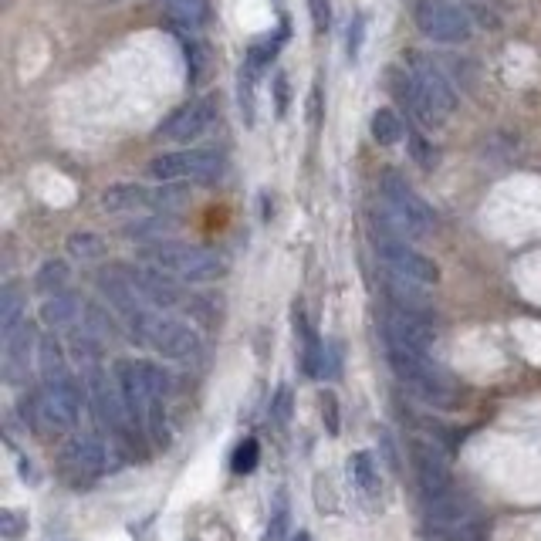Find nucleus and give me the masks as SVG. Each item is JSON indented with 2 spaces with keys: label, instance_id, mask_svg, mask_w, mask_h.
Here are the masks:
<instances>
[{
  "label": "nucleus",
  "instance_id": "nucleus-2",
  "mask_svg": "<svg viewBox=\"0 0 541 541\" xmlns=\"http://www.w3.org/2000/svg\"><path fill=\"white\" fill-rule=\"evenodd\" d=\"M139 261L153 264V268L173 274L180 281H193V285H203V281H217L227 274V261L217 251L203 244H183V241H159V244H146L139 251Z\"/></svg>",
  "mask_w": 541,
  "mask_h": 541
},
{
  "label": "nucleus",
  "instance_id": "nucleus-33",
  "mask_svg": "<svg viewBox=\"0 0 541 541\" xmlns=\"http://www.w3.org/2000/svg\"><path fill=\"white\" fill-rule=\"evenodd\" d=\"M264 541H288V498L278 494V504H274V514L264 528Z\"/></svg>",
  "mask_w": 541,
  "mask_h": 541
},
{
  "label": "nucleus",
  "instance_id": "nucleus-35",
  "mask_svg": "<svg viewBox=\"0 0 541 541\" xmlns=\"http://www.w3.org/2000/svg\"><path fill=\"white\" fill-rule=\"evenodd\" d=\"M24 531H28V514H24V511H14V508L0 511V535H4L7 541L21 538Z\"/></svg>",
  "mask_w": 541,
  "mask_h": 541
},
{
  "label": "nucleus",
  "instance_id": "nucleus-38",
  "mask_svg": "<svg viewBox=\"0 0 541 541\" xmlns=\"http://www.w3.org/2000/svg\"><path fill=\"white\" fill-rule=\"evenodd\" d=\"M241 112H244V122L247 126H254V75L244 72L241 68Z\"/></svg>",
  "mask_w": 541,
  "mask_h": 541
},
{
  "label": "nucleus",
  "instance_id": "nucleus-37",
  "mask_svg": "<svg viewBox=\"0 0 541 541\" xmlns=\"http://www.w3.org/2000/svg\"><path fill=\"white\" fill-rule=\"evenodd\" d=\"M308 14H312L315 34H325L332 28V4H328V0H308Z\"/></svg>",
  "mask_w": 541,
  "mask_h": 541
},
{
  "label": "nucleus",
  "instance_id": "nucleus-27",
  "mask_svg": "<svg viewBox=\"0 0 541 541\" xmlns=\"http://www.w3.org/2000/svg\"><path fill=\"white\" fill-rule=\"evenodd\" d=\"M369 132L379 146H396L399 139L406 136V126L403 119L393 112V109H376L372 112V122H369Z\"/></svg>",
  "mask_w": 541,
  "mask_h": 541
},
{
  "label": "nucleus",
  "instance_id": "nucleus-22",
  "mask_svg": "<svg viewBox=\"0 0 541 541\" xmlns=\"http://www.w3.org/2000/svg\"><path fill=\"white\" fill-rule=\"evenodd\" d=\"M24 322H28V301L14 285H4L0 291V335L11 339Z\"/></svg>",
  "mask_w": 541,
  "mask_h": 541
},
{
  "label": "nucleus",
  "instance_id": "nucleus-15",
  "mask_svg": "<svg viewBox=\"0 0 541 541\" xmlns=\"http://www.w3.org/2000/svg\"><path fill=\"white\" fill-rule=\"evenodd\" d=\"M376 224L383 234L379 237H386V241H423V237H430L433 234V227L423 224L420 217H413L410 210H403V207H396V203H389L383 200V207L376 210Z\"/></svg>",
  "mask_w": 541,
  "mask_h": 541
},
{
  "label": "nucleus",
  "instance_id": "nucleus-36",
  "mask_svg": "<svg viewBox=\"0 0 541 541\" xmlns=\"http://www.w3.org/2000/svg\"><path fill=\"white\" fill-rule=\"evenodd\" d=\"M85 312H88V315H85V328H88V332H92V335H99L102 342H105V339H112V335H115V325H112V318L105 315L102 308H95V305H88Z\"/></svg>",
  "mask_w": 541,
  "mask_h": 541
},
{
  "label": "nucleus",
  "instance_id": "nucleus-19",
  "mask_svg": "<svg viewBox=\"0 0 541 541\" xmlns=\"http://www.w3.org/2000/svg\"><path fill=\"white\" fill-rule=\"evenodd\" d=\"M383 200L396 203V207H403V210H410V214H413V217H420L427 227H437V217H433L430 203L423 200L420 193H416L413 186L406 183L399 173H393V170H389V173L383 176Z\"/></svg>",
  "mask_w": 541,
  "mask_h": 541
},
{
  "label": "nucleus",
  "instance_id": "nucleus-41",
  "mask_svg": "<svg viewBox=\"0 0 541 541\" xmlns=\"http://www.w3.org/2000/svg\"><path fill=\"white\" fill-rule=\"evenodd\" d=\"M288 99H291V92H288V75H285V72H278V75H274V105H278V115H285V112H288Z\"/></svg>",
  "mask_w": 541,
  "mask_h": 541
},
{
  "label": "nucleus",
  "instance_id": "nucleus-5",
  "mask_svg": "<svg viewBox=\"0 0 541 541\" xmlns=\"http://www.w3.org/2000/svg\"><path fill=\"white\" fill-rule=\"evenodd\" d=\"M224 173V156L217 149H176V153H159L149 159L146 176L153 183H210Z\"/></svg>",
  "mask_w": 541,
  "mask_h": 541
},
{
  "label": "nucleus",
  "instance_id": "nucleus-14",
  "mask_svg": "<svg viewBox=\"0 0 541 541\" xmlns=\"http://www.w3.org/2000/svg\"><path fill=\"white\" fill-rule=\"evenodd\" d=\"M410 75H413V82L420 85V92L450 119L457 109V92H454V85L447 82V75H443L427 55H410Z\"/></svg>",
  "mask_w": 541,
  "mask_h": 541
},
{
  "label": "nucleus",
  "instance_id": "nucleus-4",
  "mask_svg": "<svg viewBox=\"0 0 541 541\" xmlns=\"http://www.w3.org/2000/svg\"><path fill=\"white\" fill-rule=\"evenodd\" d=\"M115 386H119L122 403H126L132 420L143 423L149 406L166 396V389H170V376H166L156 362L122 359L119 366H115Z\"/></svg>",
  "mask_w": 541,
  "mask_h": 541
},
{
  "label": "nucleus",
  "instance_id": "nucleus-13",
  "mask_svg": "<svg viewBox=\"0 0 541 541\" xmlns=\"http://www.w3.org/2000/svg\"><path fill=\"white\" fill-rule=\"evenodd\" d=\"M61 464H65L68 474L75 477L78 484L92 481L109 470V450L99 437H75L68 440V447L61 450Z\"/></svg>",
  "mask_w": 541,
  "mask_h": 541
},
{
  "label": "nucleus",
  "instance_id": "nucleus-7",
  "mask_svg": "<svg viewBox=\"0 0 541 541\" xmlns=\"http://www.w3.org/2000/svg\"><path fill=\"white\" fill-rule=\"evenodd\" d=\"M217 119H220L217 95H200V99H190L176 112L166 115L163 126H159V139L190 146V143H197L200 136H207V132L217 126Z\"/></svg>",
  "mask_w": 541,
  "mask_h": 541
},
{
  "label": "nucleus",
  "instance_id": "nucleus-17",
  "mask_svg": "<svg viewBox=\"0 0 541 541\" xmlns=\"http://www.w3.org/2000/svg\"><path fill=\"white\" fill-rule=\"evenodd\" d=\"M423 514H427L430 525H457V521H470L477 514L474 498H467L464 491L450 487L443 494H433V498H423Z\"/></svg>",
  "mask_w": 541,
  "mask_h": 541
},
{
  "label": "nucleus",
  "instance_id": "nucleus-3",
  "mask_svg": "<svg viewBox=\"0 0 541 541\" xmlns=\"http://www.w3.org/2000/svg\"><path fill=\"white\" fill-rule=\"evenodd\" d=\"M386 359L389 366L406 386L413 389L423 403L440 406V410H450L454 406V383H450L443 372L433 366L427 352H416V349H403V345H386Z\"/></svg>",
  "mask_w": 541,
  "mask_h": 541
},
{
  "label": "nucleus",
  "instance_id": "nucleus-25",
  "mask_svg": "<svg viewBox=\"0 0 541 541\" xmlns=\"http://www.w3.org/2000/svg\"><path fill=\"white\" fill-rule=\"evenodd\" d=\"M68 281H72V268H68V261H61V257H48L38 268V274H34V288H38L41 295H58V291L68 288Z\"/></svg>",
  "mask_w": 541,
  "mask_h": 541
},
{
  "label": "nucleus",
  "instance_id": "nucleus-43",
  "mask_svg": "<svg viewBox=\"0 0 541 541\" xmlns=\"http://www.w3.org/2000/svg\"><path fill=\"white\" fill-rule=\"evenodd\" d=\"M308 122H312V126H318V122H322V85H315V88H312V105H308Z\"/></svg>",
  "mask_w": 541,
  "mask_h": 541
},
{
  "label": "nucleus",
  "instance_id": "nucleus-40",
  "mask_svg": "<svg viewBox=\"0 0 541 541\" xmlns=\"http://www.w3.org/2000/svg\"><path fill=\"white\" fill-rule=\"evenodd\" d=\"M322 420L332 437H339V399L335 393H322Z\"/></svg>",
  "mask_w": 541,
  "mask_h": 541
},
{
  "label": "nucleus",
  "instance_id": "nucleus-32",
  "mask_svg": "<svg viewBox=\"0 0 541 541\" xmlns=\"http://www.w3.org/2000/svg\"><path fill=\"white\" fill-rule=\"evenodd\" d=\"M257 460H261V447H257L254 437H247L244 443H237L234 457H230V467H234V474H251Z\"/></svg>",
  "mask_w": 541,
  "mask_h": 541
},
{
  "label": "nucleus",
  "instance_id": "nucleus-21",
  "mask_svg": "<svg viewBox=\"0 0 541 541\" xmlns=\"http://www.w3.org/2000/svg\"><path fill=\"white\" fill-rule=\"evenodd\" d=\"M85 305L78 295H68V291H58V295H48V301L41 305V325L48 328H72L78 318H82Z\"/></svg>",
  "mask_w": 541,
  "mask_h": 541
},
{
  "label": "nucleus",
  "instance_id": "nucleus-1",
  "mask_svg": "<svg viewBox=\"0 0 541 541\" xmlns=\"http://www.w3.org/2000/svg\"><path fill=\"white\" fill-rule=\"evenodd\" d=\"M85 389L75 383L72 376L44 379L34 393L24 399V420L38 437H58V433L75 430L78 413H82Z\"/></svg>",
  "mask_w": 541,
  "mask_h": 541
},
{
  "label": "nucleus",
  "instance_id": "nucleus-44",
  "mask_svg": "<svg viewBox=\"0 0 541 541\" xmlns=\"http://www.w3.org/2000/svg\"><path fill=\"white\" fill-rule=\"evenodd\" d=\"M295 541H312V535H308V531H298V538Z\"/></svg>",
  "mask_w": 541,
  "mask_h": 541
},
{
  "label": "nucleus",
  "instance_id": "nucleus-6",
  "mask_svg": "<svg viewBox=\"0 0 541 541\" xmlns=\"http://www.w3.org/2000/svg\"><path fill=\"white\" fill-rule=\"evenodd\" d=\"M413 21L423 38L437 44H460L470 38V17L450 0H416Z\"/></svg>",
  "mask_w": 541,
  "mask_h": 541
},
{
  "label": "nucleus",
  "instance_id": "nucleus-31",
  "mask_svg": "<svg viewBox=\"0 0 541 541\" xmlns=\"http://www.w3.org/2000/svg\"><path fill=\"white\" fill-rule=\"evenodd\" d=\"M349 470H352L356 484H359L366 494H376V491H379V470H376V460H372V454H366V450L352 454V457H349Z\"/></svg>",
  "mask_w": 541,
  "mask_h": 541
},
{
  "label": "nucleus",
  "instance_id": "nucleus-34",
  "mask_svg": "<svg viewBox=\"0 0 541 541\" xmlns=\"http://www.w3.org/2000/svg\"><path fill=\"white\" fill-rule=\"evenodd\" d=\"M410 159L420 170H433V166H437V149H433L420 132H410Z\"/></svg>",
  "mask_w": 541,
  "mask_h": 541
},
{
  "label": "nucleus",
  "instance_id": "nucleus-39",
  "mask_svg": "<svg viewBox=\"0 0 541 541\" xmlns=\"http://www.w3.org/2000/svg\"><path fill=\"white\" fill-rule=\"evenodd\" d=\"M291 403H295V399H291V389L288 386H281L278 393H274V399H271V416L281 423V427H285V423L291 420Z\"/></svg>",
  "mask_w": 541,
  "mask_h": 541
},
{
  "label": "nucleus",
  "instance_id": "nucleus-23",
  "mask_svg": "<svg viewBox=\"0 0 541 541\" xmlns=\"http://www.w3.org/2000/svg\"><path fill=\"white\" fill-rule=\"evenodd\" d=\"M491 535V525L481 518L470 521H457V525H433L430 528V541H487Z\"/></svg>",
  "mask_w": 541,
  "mask_h": 541
},
{
  "label": "nucleus",
  "instance_id": "nucleus-30",
  "mask_svg": "<svg viewBox=\"0 0 541 541\" xmlns=\"http://www.w3.org/2000/svg\"><path fill=\"white\" fill-rule=\"evenodd\" d=\"M183 55H186V82L190 85H200L203 75H207V65H210V55H207V44L203 41H183Z\"/></svg>",
  "mask_w": 541,
  "mask_h": 541
},
{
  "label": "nucleus",
  "instance_id": "nucleus-12",
  "mask_svg": "<svg viewBox=\"0 0 541 541\" xmlns=\"http://www.w3.org/2000/svg\"><path fill=\"white\" fill-rule=\"evenodd\" d=\"M122 271H126V278L136 285L139 295L146 298V305H153V308H176L183 301L180 295V288H176V281H173V274H166V271H159L153 268V264H119Z\"/></svg>",
  "mask_w": 541,
  "mask_h": 541
},
{
  "label": "nucleus",
  "instance_id": "nucleus-28",
  "mask_svg": "<svg viewBox=\"0 0 541 541\" xmlns=\"http://www.w3.org/2000/svg\"><path fill=\"white\" fill-rule=\"evenodd\" d=\"M38 369H41V379H58L65 376V349H61V342L55 335H48V339L38 342Z\"/></svg>",
  "mask_w": 541,
  "mask_h": 541
},
{
  "label": "nucleus",
  "instance_id": "nucleus-8",
  "mask_svg": "<svg viewBox=\"0 0 541 541\" xmlns=\"http://www.w3.org/2000/svg\"><path fill=\"white\" fill-rule=\"evenodd\" d=\"M376 254H379V261H383L386 274H396V278L416 281V285H427V288H433L440 281L437 261L423 251H416L410 241H386V237H379Z\"/></svg>",
  "mask_w": 541,
  "mask_h": 541
},
{
  "label": "nucleus",
  "instance_id": "nucleus-18",
  "mask_svg": "<svg viewBox=\"0 0 541 541\" xmlns=\"http://www.w3.org/2000/svg\"><path fill=\"white\" fill-rule=\"evenodd\" d=\"M180 227L176 217H166L163 210H149V214H136L132 220L122 224V237L126 241H139V244H159V241H170V234Z\"/></svg>",
  "mask_w": 541,
  "mask_h": 541
},
{
  "label": "nucleus",
  "instance_id": "nucleus-26",
  "mask_svg": "<svg viewBox=\"0 0 541 541\" xmlns=\"http://www.w3.org/2000/svg\"><path fill=\"white\" fill-rule=\"evenodd\" d=\"M281 41H285V31H278V34H268V38L254 41L251 48H247V61H244V72H251L254 78L261 75L264 68H268L271 61L278 58V51H281Z\"/></svg>",
  "mask_w": 541,
  "mask_h": 541
},
{
  "label": "nucleus",
  "instance_id": "nucleus-24",
  "mask_svg": "<svg viewBox=\"0 0 541 541\" xmlns=\"http://www.w3.org/2000/svg\"><path fill=\"white\" fill-rule=\"evenodd\" d=\"M166 11L176 24L197 31L210 24V0H166Z\"/></svg>",
  "mask_w": 541,
  "mask_h": 541
},
{
  "label": "nucleus",
  "instance_id": "nucleus-20",
  "mask_svg": "<svg viewBox=\"0 0 541 541\" xmlns=\"http://www.w3.org/2000/svg\"><path fill=\"white\" fill-rule=\"evenodd\" d=\"M34 352V328L24 322L11 339H4V372L7 383H24L28 379V362Z\"/></svg>",
  "mask_w": 541,
  "mask_h": 541
},
{
  "label": "nucleus",
  "instance_id": "nucleus-42",
  "mask_svg": "<svg viewBox=\"0 0 541 541\" xmlns=\"http://www.w3.org/2000/svg\"><path fill=\"white\" fill-rule=\"evenodd\" d=\"M362 31H366V21L356 17V21H352V28H349V55L352 58H359V51H362Z\"/></svg>",
  "mask_w": 541,
  "mask_h": 541
},
{
  "label": "nucleus",
  "instance_id": "nucleus-9",
  "mask_svg": "<svg viewBox=\"0 0 541 541\" xmlns=\"http://www.w3.org/2000/svg\"><path fill=\"white\" fill-rule=\"evenodd\" d=\"M143 345L156 349L163 359H193L200 352V335L193 332L186 322H176V318L166 315H153L149 322Z\"/></svg>",
  "mask_w": 541,
  "mask_h": 541
},
{
  "label": "nucleus",
  "instance_id": "nucleus-29",
  "mask_svg": "<svg viewBox=\"0 0 541 541\" xmlns=\"http://www.w3.org/2000/svg\"><path fill=\"white\" fill-rule=\"evenodd\" d=\"M65 251L72 261H99L105 244L99 241V234H92V230H75V234L68 237Z\"/></svg>",
  "mask_w": 541,
  "mask_h": 541
},
{
  "label": "nucleus",
  "instance_id": "nucleus-11",
  "mask_svg": "<svg viewBox=\"0 0 541 541\" xmlns=\"http://www.w3.org/2000/svg\"><path fill=\"white\" fill-rule=\"evenodd\" d=\"M410 454H413V470H416V481H420L423 498H433V494H443V491H450V487H454L447 454H443L437 443L413 440Z\"/></svg>",
  "mask_w": 541,
  "mask_h": 541
},
{
  "label": "nucleus",
  "instance_id": "nucleus-16",
  "mask_svg": "<svg viewBox=\"0 0 541 541\" xmlns=\"http://www.w3.org/2000/svg\"><path fill=\"white\" fill-rule=\"evenodd\" d=\"M153 193H156V186L112 183L102 190L99 203L105 214H146V210H153Z\"/></svg>",
  "mask_w": 541,
  "mask_h": 541
},
{
  "label": "nucleus",
  "instance_id": "nucleus-10",
  "mask_svg": "<svg viewBox=\"0 0 541 541\" xmlns=\"http://www.w3.org/2000/svg\"><path fill=\"white\" fill-rule=\"evenodd\" d=\"M383 339L386 345H403V349L430 352L437 342V328L427 315L420 312H403V308H389L383 318Z\"/></svg>",
  "mask_w": 541,
  "mask_h": 541
}]
</instances>
